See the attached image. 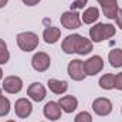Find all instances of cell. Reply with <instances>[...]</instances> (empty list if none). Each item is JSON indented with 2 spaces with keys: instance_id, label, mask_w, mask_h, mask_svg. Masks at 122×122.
Wrapping results in <instances>:
<instances>
[{
  "instance_id": "1",
  "label": "cell",
  "mask_w": 122,
  "mask_h": 122,
  "mask_svg": "<svg viewBox=\"0 0 122 122\" xmlns=\"http://www.w3.org/2000/svg\"><path fill=\"white\" fill-rule=\"evenodd\" d=\"M16 41H17V46L21 51H26V53H30L33 50H36L38 47V43H40V38L36 33L33 31H23V33H19L17 37H16Z\"/></svg>"
},
{
  "instance_id": "2",
  "label": "cell",
  "mask_w": 122,
  "mask_h": 122,
  "mask_svg": "<svg viewBox=\"0 0 122 122\" xmlns=\"http://www.w3.org/2000/svg\"><path fill=\"white\" fill-rule=\"evenodd\" d=\"M61 26L67 30H75L81 27V14H78V11L75 10H68L64 11L60 17Z\"/></svg>"
},
{
  "instance_id": "3",
  "label": "cell",
  "mask_w": 122,
  "mask_h": 122,
  "mask_svg": "<svg viewBox=\"0 0 122 122\" xmlns=\"http://www.w3.org/2000/svg\"><path fill=\"white\" fill-rule=\"evenodd\" d=\"M82 67H84L85 75L94 77L104 70V58L101 56H92L88 60L82 61Z\"/></svg>"
},
{
  "instance_id": "4",
  "label": "cell",
  "mask_w": 122,
  "mask_h": 122,
  "mask_svg": "<svg viewBox=\"0 0 122 122\" xmlns=\"http://www.w3.org/2000/svg\"><path fill=\"white\" fill-rule=\"evenodd\" d=\"M112 102L111 99L105 98V97H99V98H95L94 102H92V111L95 112V115L98 117H107L112 112Z\"/></svg>"
},
{
  "instance_id": "5",
  "label": "cell",
  "mask_w": 122,
  "mask_h": 122,
  "mask_svg": "<svg viewBox=\"0 0 122 122\" xmlns=\"http://www.w3.org/2000/svg\"><path fill=\"white\" fill-rule=\"evenodd\" d=\"M50 65H51V58H50V56H48L47 53H44V51L36 53V54L33 56V58H31V67H33L36 71H38V72L47 71V70L50 68Z\"/></svg>"
},
{
  "instance_id": "6",
  "label": "cell",
  "mask_w": 122,
  "mask_h": 122,
  "mask_svg": "<svg viewBox=\"0 0 122 122\" xmlns=\"http://www.w3.org/2000/svg\"><path fill=\"white\" fill-rule=\"evenodd\" d=\"M1 88L7 94H19L23 90V80L17 75H9L3 80Z\"/></svg>"
},
{
  "instance_id": "7",
  "label": "cell",
  "mask_w": 122,
  "mask_h": 122,
  "mask_svg": "<svg viewBox=\"0 0 122 122\" xmlns=\"http://www.w3.org/2000/svg\"><path fill=\"white\" fill-rule=\"evenodd\" d=\"M67 72H68L70 78L74 80V81H82V80L87 77L85 72H84L82 61L78 60V58L68 62V65H67Z\"/></svg>"
},
{
  "instance_id": "8",
  "label": "cell",
  "mask_w": 122,
  "mask_h": 122,
  "mask_svg": "<svg viewBox=\"0 0 122 122\" xmlns=\"http://www.w3.org/2000/svg\"><path fill=\"white\" fill-rule=\"evenodd\" d=\"M14 112L19 118L21 119H26L29 118L33 112V104H31L30 99L27 98H19L14 104Z\"/></svg>"
},
{
  "instance_id": "9",
  "label": "cell",
  "mask_w": 122,
  "mask_h": 122,
  "mask_svg": "<svg viewBox=\"0 0 122 122\" xmlns=\"http://www.w3.org/2000/svg\"><path fill=\"white\" fill-rule=\"evenodd\" d=\"M27 95H29V98H30L31 101H34V102H41L46 97H47V90H46V87L43 85V84H40V82H33L29 85V88H27Z\"/></svg>"
},
{
  "instance_id": "10",
  "label": "cell",
  "mask_w": 122,
  "mask_h": 122,
  "mask_svg": "<svg viewBox=\"0 0 122 122\" xmlns=\"http://www.w3.org/2000/svg\"><path fill=\"white\" fill-rule=\"evenodd\" d=\"M61 107L58 105V102L56 101H48L44 108H43V114L48 121H57L61 118Z\"/></svg>"
},
{
  "instance_id": "11",
  "label": "cell",
  "mask_w": 122,
  "mask_h": 122,
  "mask_svg": "<svg viewBox=\"0 0 122 122\" xmlns=\"http://www.w3.org/2000/svg\"><path fill=\"white\" fill-rule=\"evenodd\" d=\"M102 9V13L107 19H115L118 13V1L117 0H97Z\"/></svg>"
},
{
  "instance_id": "12",
  "label": "cell",
  "mask_w": 122,
  "mask_h": 122,
  "mask_svg": "<svg viewBox=\"0 0 122 122\" xmlns=\"http://www.w3.org/2000/svg\"><path fill=\"white\" fill-rule=\"evenodd\" d=\"M58 105L61 107V111L65 114H72L78 107V99L74 95H64L58 99Z\"/></svg>"
},
{
  "instance_id": "13",
  "label": "cell",
  "mask_w": 122,
  "mask_h": 122,
  "mask_svg": "<svg viewBox=\"0 0 122 122\" xmlns=\"http://www.w3.org/2000/svg\"><path fill=\"white\" fill-rule=\"evenodd\" d=\"M47 85H48V90L56 94V95H62L68 91V82L67 81H62V80H57V78H50L47 81Z\"/></svg>"
},
{
  "instance_id": "14",
  "label": "cell",
  "mask_w": 122,
  "mask_h": 122,
  "mask_svg": "<svg viewBox=\"0 0 122 122\" xmlns=\"http://www.w3.org/2000/svg\"><path fill=\"white\" fill-rule=\"evenodd\" d=\"M81 34H70L67 36L62 43H61V50L65 53V54H74L75 53V47H77V41L80 38Z\"/></svg>"
},
{
  "instance_id": "15",
  "label": "cell",
  "mask_w": 122,
  "mask_h": 122,
  "mask_svg": "<svg viewBox=\"0 0 122 122\" xmlns=\"http://www.w3.org/2000/svg\"><path fill=\"white\" fill-rule=\"evenodd\" d=\"M94 48V43L90 38H85L84 36H80L78 41H77V47H75V53L78 56H87L90 54Z\"/></svg>"
},
{
  "instance_id": "16",
  "label": "cell",
  "mask_w": 122,
  "mask_h": 122,
  "mask_svg": "<svg viewBox=\"0 0 122 122\" xmlns=\"http://www.w3.org/2000/svg\"><path fill=\"white\" fill-rule=\"evenodd\" d=\"M61 37V30L58 27H54V26H48L46 27L43 31V38L47 44H56Z\"/></svg>"
},
{
  "instance_id": "17",
  "label": "cell",
  "mask_w": 122,
  "mask_h": 122,
  "mask_svg": "<svg viewBox=\"0 0 122 122\" xmlns=\"http://www.w3.org/2000/svg\"><path fill=\"white\" fill-rule=\"evenodd\" d=\"M98 19H99V9H97L94 6L87 7L84 10V13L81 14V21L84 24H95L98 21Z\"/></svg>"
},
{
  "instance_id": "18",
  "label": "cell",
  "mask_w": 122,
  "mask_h": 122,
  "mask_svg": "<svg viewBox=\"0 0 122 122\" xmlns=\"http://www.w3.org/2000/svg\"><path fill=\"white\" fill-rule=\"evenodd\" d=\"M90 40L92 43H102L104 38V23H95L90 29Z\"/></svg>"
},
{
  "instance_id": "19",
  "label": "cell",
  "mask_w": 122,
  "mask_h": 122,
  "mask_svg": "<svg viewBox=\"0 0 122 122\" xmlns=\"http://www.w3.org/2000/svg\"><path fill=\"white\" fill-rule=\"evenodd\" d=\"M115 77H117V75H114V74H104V75L99 78V81H98L99 87H101L102 90H105V91L115 90Z\"/></svg>"
},
{
  "instance_id": "20",
  "label": "cell",
  "mask_w": 122,
  "mask_h": 122,
  "mask_svg": "<svg viewBox=\"0 0 122 122\" xmlns=\"http://www.w3.org/2000/svg\"><path fill=\"white\" fill-rule=\"evenodd\" d=\"M108 61L114 68H121L122 67V50L121 48H114L108 54Z\"/></svg>"
},
{
  "instance_id": "21",
  "label": "cell",
  "mask_w": 122,
  "mask_h": 122,
  "mask_svg": "<svg viewBox=\"0 0 122 122\" xmlns=\"http://www.w3.org/2000/svg\"><path fill=\"white\" fill-rule=\"evenodd\" d=\"M10 60V51L7 48V44L3 38H0V65L7 64Z\"/></svg>"
},
{
  "instance_id": "22",
  "label": "cell",
  "mask_w": 122,
  "mask_h": 122,
  "mask_svg": "<svg viewBox=\"0 0 122 122\" xmlns=\"http://www.w3.org/2000/svg\"><path fill=\"white\" fill-rule=\"evenodd\" d=\"M10 108H11V104H10V99L7 97H0V117H6L9 115L10 112Z\"/></svg>"
},
{
  "instance_id": "23",
  "label": "cell",
  "mask_w": 122,
  "mask_h": 122,
  "mask_svg": "<svg viewBox=\"0 0 122 122\" xmlns=\"http://www.w3.org/2000/svg\"><path fill=\"white\" fill-rule=\"evenodd\" d=\"M115 33H117V27H115L114 24H105V23H104V38H105V40L114 37Z\"/></svg>"
},
{
  "instance_id": "24",
  "label": "cell",
  "mask_w": 122,
  "mask_h": 122,
  "mask_svg": "<svg viewBox=\"0 0 122 122\" xmlns=\"http://www.w3.org/2000/svg\"><path fill=\"white\" fill-rule=\"evenodd\" d=\"M74 122H92V115L87 111H81L74 118Z\"/></svg>"
},
{
  "instance_id": "25",
  "label": "cell",
  "mask_w": 122,
  "mask_h": 122,
  "mask_svg": "<svg viewBox=\"0 0 122 122\" xmlns=\"http://www.w3.org/2000/svg\"><path fill=\"white\" fill-rule=\"evenodd\" d=\"M88 0H72V4H71V10H80V9H84L87 6Z\"/></svg>"
},
{
  "instance_id": "26",
  "label": "cell",
  "mask_w": 122,
  "mask_h": 122,
  "mask_svg": "<svg viewBox=\"0 0 122 122\" xmlns=\"http://www.w3.org/2000/svg\"><path fill=\"white\" fill-rule=\"evenodd\" d=\"M115 21H117L118 29L122 30V9H118V13H117V16H115Z\"/></svg>"
},
{
  "instance_id": "27",
  "label": "cell",
  "mask_w": 122,
  "mask_h": 122,
  "mask_svg": "<svg viewBox=\"0 0 122 122\" xmlns=\"http://www.w3.org/2000/svg\"><path fill=\"white\" fill-rule=\"evenodd\" d=\"M115 88L122 91V72H119L117 77H115Z\"/></svg>"
},
{
  "instance_id": "28",
  "label": "cell",
  "mask_w": 122,
  "mask_h": 122,
  "mask_svg": "<svg viewBox=\"0 0 122 122\" xmlns=\"http://www.w3.org/2000/svg\"><path fill=\"white\" fill-rule=\"evenodd\" d=\"M26 6H30V7H33V6H37L41 0H21Z\"/></svg>"
},
{
  "instance_id": "29",
  "label": "cell",
  "mask_w": 122,
  "mask_h": 122,
  "mask_svg": "<svg viewBox=\"0 0 122 122\" xmlns=\"http://www.w3.org/2000/svg\"><path fill=\"white\" fill-rule=\"evenodd\" d=\"M7 3H9V0H0V9H3Z\"/></svg>"
},
{
  "instance_id": "30",
  "label": "cell",
  "mask_w": 122,
  "mask_h": 122,
  "mask_svg": "<svg viewBox=\"0 0 122 122\" xmlns=\"http://www.w3.org/2000/svg\"><path fill=\"white\" fill-rule=\"evenodd\" d=\"M3 78V70H1V67H0V80Z\"/></svg>"
},
{
  "instance_id": "31",
  "label": "cell",
  "mask_w": 122,
  "mask_h": 122,
  "mask_svg": "<svg viewBox=\"0 0 122 122\" xmlns=\"http://www.w3.org/2000/svg\"><path fill=\"white\" fill-rule=\"evenodd\" d=\"M3 95V88H0V97Z\"/></svg>"
},
{
  "instance_id": "32",
  "label": "cell",
  "mask_w": 122,
  "mask_h": 122,
  "mask_svg": "<svg viewBox=\"0 0 122 122\" xmlns=\"http://www.w3.org/2000/svg\"><path fill=\"white\" fill-rule=\"evenodd\" d=\"M6 122H16L14 119H9V121H6Z\"/></svg>"
},
{
  "instance_id": "33",
  "label": "cell",
  "mask_w": 122,
  "mask_h": 122,
  "mask_svg": "<svg viewBox=\"0 0 122 122\" xmlns=\"http://www.w3.org/2000/svg\"><path fill=\"white\" fill-rule=\"evenodd\" d=\"M121 112H122V109H121Z\"/></svg>"
}]
</instances>
